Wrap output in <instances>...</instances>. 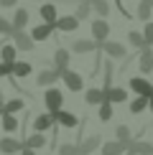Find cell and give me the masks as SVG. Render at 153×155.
I'll return each mask as SVG.
<instances>
[{
    "instance_id": "obj_1",
    "label": "cell",
    "mask_w": 153,
    "mask_h": 155,
    "mask_svg": "<svg viewBox=\"0 0 153 155\" xmlns=\"http://www.w3.org/2000/svg\"><path fill=\"white\" fill-rule=\"evenodd\" d=\"M59 79L64 81V87H66L69 92H82V89H84V76L79 71H74V69H69V66L59 71Z\"/></svg>"
},
{
    "instance_id": "obj_2",
    "label": "cell",
    "mask_w": 153,
    "mask_h": 155,
    "mask_svg": "<svg viewBox=\"0 0 153 155\" xmlns=\"http://www.w3.org/2000/svg\"><path fill=\"white\" fill-rule=\"evenodd\" d=\"M61 104H64V92L56 89L54 84L46 87V92H43V107H46V112H56Z\"/></svg>"
},
{
    "instance_id": "obj_3",
    "label": "cell",
    "mask_w": 153,
    "mask_h": 155,
    "mask_svg": "<svg viewBox=\"0 0 153 155\" xmlns=\"http://www.w3.org/2000/svg\"><path fill=\"white\" fill-rule=\"evenodd\" d=\"M54 114V122L59 127H66V130H74V127H79V117L76 114H72V112H66V109H56V112H51Z\"/></svg>"
},
{
    "instance_id": "obj_4",
    "label": "cell",
    "mask_w": 153,
    "mask_h": 155,
    "mask_svg": "<svg viewBox=\"0 0 153 155\" xmlns=\"http://www.w3.org/2000/svg\"><path fill=\"white\" fill-rule=\"evenodd\" d=\"M10 38H13V43H15V48L18 51H33V46H36V41L31 38V33H25V28H21V31H13L10 33Z\"/></svg>"
},
{
    "instance_id": "obj_5",
    "label": "cell",
    "mask_w": 153,
    "mask_h": 155,
    "mask_svg": "<svg viewBox=\"0 0 153 155\" xmlns=\"http://www.w3.org/2000/svg\"><path fill=\"white\" fill-rule=\"evenodd\" d=\"M107 36H110V23H107V18H97V21H92V38L97 41V46L107 41Z\"/></svg>"
},
{
    "instance_id": "obj_6",
    "label": "cell",
    "mask_w": 153,
    "mask_h": 155,
    "mask_svg": "<svg viewBox=\"0 0 153 155\" xmlns=\"http://www.w3.org/2000/svg\"><path fill=\"white\" fill-rule=\"evenodd\" d=\"M79 18L76 15H59L56 18V23H54V28L56 31H61V33H74L76 28H79Z\"/></svg>"
},
{
    "instance_id": "obj_7",
    "label": "cell",
    "mask_w": 153,
    "mask_h": 155,
    "mask_svg": "<svg viewBox=\"0 0 153 155\" xmlns=\"http://www.w3.org/2000/svg\"><path fill=\"white\" fill-rule=\"evenodd\" d=\"M138 51H140V54H138V69H140V74L148 76L153 71V51H151V46H143Z\"/></svg>"
},
{
    "instance_id": "obj_8",
    "label": "cell",
    "mask_w": 153,
    "mask_h": 155,
    "mask_svg": "<svg viewBox=\"0 0 153 155\" xmlns=\"http://www.w3.org/2000/svg\"><path fill=\"white\" fill-rule=\"evenodd\" d=\"M72 51L84 56V54H94V51H100V46H97L94 38H76V41L72 43Z\"/></svg>"
},
{
    "instance_id": "obj_9",
    "label": "cell",
    "mask_w": 153,
    "mask_h": 155,
    "mask_svg": "<svg viewBox=\"0 0 153 155\" xmlns=\"http://www.w3.org/2000/svg\"><path fill=\"white\" fill-rule=\"evenodd\" d=\"M100 51H102V54H107L110 59H125V56H127L125 46H123V43H117V41H105L100 46Z\"/></svg>"
},
{
    "instance_id": "obj_10",
    "label": "cell",
    "mask_w": 153,
    "mask_h": 155,
    "mask_svg": "<svg viewBox=\"0 0 153 155\" xmlns=\"http://www.w3.org/2000/svg\"><path fill=\"white\" fill-rule=\"evenodd\" d=\"M130 89L135 94H143V97H151L153 94V84L148 81V76H133V79H130Z\"/></svg>"
},
{
    "instance_id": "obj_11",
    "label": "cell",
    "mask_w": 153,
    "mask_h": 155,
    "mask_svg": "<svg viewBox=\"0 0 153 155\" xmlns=\"http://www.w3.org/2000/svg\"><path fill=\"white\" fill-rule=\"evenodd\" d=\"M54 23H41V25H36L33 31H31V38H33L36 43H41V41H49L51 33H54Z\"/></svg>"
},
{
    "instance_id": "obj_12",
    "label": "cell",
    "mask_w": 153,
    "mask_h": 155,
    "mask_svg": "<svg viewBox=\"0 0 153 155\" xmlns=\"http://www.w3.org/2000/svg\"><path fill=\"white\" fill-rule=\"evenodd\" d=\"M54 125H56V122H54V114H51V112L36 114V117H33V130H36V132H49Z\"/></svg>"
},
{
    "instance_id": "obj_13",
    "label": "cell",
    "mask_w": 153,
    "mask_h": 155,
    "mask_svg": "<svg viewBox=\"0 0 153 155\" xmlns=\"http://www.w3.org/2000/svg\"><path fill=\"white\" fill-rule=\"evenodd\" d=\"M100 145H102L100 132H89V135H87V140H82V143H79V153H89V155H92Z\"/></svg>"
},
{
    "instance_id": "obj_14",
    "label": "cell",
    "mask_w": 153,
    "mask_h": 155,
    "mask_svg": "<svg viewBox=\"0 0 153 155\" xmlns=\"http://www.w3.org/2000/svg\"><path fill=\"white\" fill-rule=\"evenodd\" d=\"M125 150H130L135 155H153V143H148V140H130Z\"/></svg>"
},
{
    "instance_id": "obj_15",
    "label": "cell",
    "mask_w": 153,
    "mask_h": 155,
    "mask_svg": "<svg viewBox=\"0 0 153 155\" xmlns=\"http://www.w3.org/2000/svg\"><path fill=\"white\" fill-rule=\"evenodd\" d=\"M59 81V71L56 69H41V74L36 76V84L38 87H51V84Z\"/></svg>"
},
{
    "instance_id": "obj_16",
    "label": "cell",
    "mask_w": 153,
    "mask_h": 155,
    "mask_svg": "<svg viewBox=\"0 0 153 155\" xmlns=\"http://www.w3.org/2000/svg\"><path fill=\"white\" fill-rule=\"evenodd\" d=\"M105 99L110 102V104H125V99H127V92L123 87H110L105 92Z\"/></svg>"
},
{
    "instance_id": "obj_17",
    "label": "cell",
    "mask_w": 153,
    "mask_h": 155,
    "mask_svg": "<svg viewBox=\"0 0 153 155\" xmlns=\"http://www.w3.org/2000/svg\"><path fill=\"white\" fill-rule=\"evenodd\" d=\"M23 150V143H18L15 137H3L0 140V153L3 155H15Z\"/></svg>"
},
{
    "instance_id": "obj_18",
    "label": "cell",
    "mask_w": 153,
    "mask_h": 155,
    "mask_svg": "<svg viewBox=\"0 0 153 155\" xmlns=\"http://www.w3.org/2000/svg\"><path fill=\"white\" fill-rule=\"evenodd\" d=\"M38 15H41L43 23H56L59 13H56V5H54V3H43L41 8H38Z\"/></svg>"
},
{
    "instance_id": "obj_19",
    "label": "cell",
    "mask_w": 153,
    "mask_h": 155,
    "mask_svg": "<svg viewBox=\"0 0 153 155\" xmlns=\"http://www.w3.org/2000/svg\"><path fill=\"white\" fill-rule=\"evenodd\" d=\"M43 145H46V135L43 132H33L23 140V147H31V150H41Z\"/></svg>"
},
{
    "instance_id": "obj_20",
    "label": "cell",
    "mask_w": 153,
    "mask_h": 155,
    "mask_svg": "<svg viewBox=\"0 0 153 155\" xmlns=\"http://www.w3.org/2000/svg\"><path fill=\"white\" fill-rule=\"evenodd\" d=\"M69 61H72V54H69V51H64V48H56L54 51V69H56V71L66 69Z\"/></svg>"
},
{
    "instance_id": "obj_21",
    "label": "cell",
    "mask_w": 153,
    "mask_h": 155,
    "mask_svg": "<svg viewBox=\"0 0 153 155\" xmlns=\"http://www.w3.org/2000/svg\"><path fill=\"white\" fill-rule=\"evenodd\" d=\"M100 153H102V155H123V153H125V145L120 143V140L102 143V145H100Z\"/></svg>"
},
{
    "instance_id": "obj_22",
    "label": "cell",
    "mask_w": 153,
    "mask_h": 155,
    "mask_svg": "<svg viewBox=\"0 0 153 155\" xmlns=\"http://www.w3.org/2000/svg\"><path fill=\"white\" fill-rule=\"evenodd\" d=\"M151 15H153V5H151V0H138V10H135V18L138 21H151Z\"/></svg>"
},
{
    "instance_id": "obj_23",
    "label": "cell",
    "mask_w": 153,
    "mask_h": 155,
    "mask_svg": "<svg viewBox=\"0 0 153 155\" xmlns=\"http://www.w3.org/2000/svg\"><path fill=\"white\" fill-rule=\"evenodd\" d=\"M28 18H31V13L25 10V8H18L15 10V15H13V31H21V28H25L28 25Z\"/></svg>"
},
{
    "instance_id": "obj_24",
    "label": "cell",
    "mask_w": 153,
    "mask_h": 155,
    "mask_svg": "<svg viewBox=\"0 0 153 155\" xmlns=\"http://www.w3.org/2000/svg\"><path fill=\"white\" fill-rule=\"evenodd\" d=\"M31 71H33V66H31L28 61H13V74L10 76H18V79H25V76H28Z\"/></svg>"
},
{
    "instance_id": "obj_25",
    "label": "cell",
    "mask_w": 153,
    "mask_h": 155,
    "mask_svg": "<svg viewBox=\"0 0 153 155\" xmlns=\"http://www.w3.org/2000/svg\"><path fill=\"white\" fill-rule=\"evenodd\" d=\"M127 109H130V114H140L143 109H148V97L138 94L135 99H130V104H127Z\"/></svg>"
},
{
    "instance_id": "obj_26",
    "label": "cell",
    "mask_w": 153,
    "mask_h": 155,
    "mask_svg": "<svg viewBox=\"0 0 153 155\" xmlns=\"http://www.w3.org/2000/svg\"><path fill=\"white\" fill-rule=\"evenodd\" d=\"M0 117H3V130H5V132H15L18 127H21V122H18V117H15V114L3 112Z\"/></svg>"
},
{
    "instance_id": "obj_27",
    "label": "cell",
    "mask_w": 153,
    "mask_h": 155,
    "mask_svg": "<svg viewBox=\"0 0 153 155\" xmlns=\"http://www.w3.org/2000/svg\"><path fill=\"white\" fill-rule=\"evenodd\" d=\"M84 102H87V104H100V102H105V92H102L100 87H92V89H87V94H84Z\"/></svg>"
},
{
    "instance_id": "obj_28",
    "label": "cell",
    "mask_w": 153,
    "mask_h": 155,
    "mask_svg": "<svg viewBox=\"0 0 153 155\" xmlns=\"http://www.w3.org/2000/svg\"><path fill=\"white\" fill-rule=\"evenodd\" d=\"M97 107H100V109H97V120H100V122H110L112 114H115V112H112V104L105 99V102H100Z\"/></svg>"
},
{
    "instance_id": "obj_29",
    "label": "cell",
    "mask_w": 153,
    "mask_h": 155,
    "mask_svg": "<svg viewBox=\"0 0 153 155\" xmlns=\"http://www.w3.org/2000/svg\"><path fill=\"white\" fill-rule=\"evenodd\" d=\"M89 5H92V13H97L100 18L110 15V3L107 0H89Z\"/></svg>"
},
{
    "instance_id": "obj_30",
    "label": "cell",
    "mask_w": 153,
    "mask_h": 155,
    "mask_svg": "<svg viewBox=\"0 0 153 155\" xmlns=\"http://www.w3.org/2000/svg\"><path fill=\"white\" fill-rule=\"evenodd\" d=\"M15 56H18V48H15V43H8V46H3L0 48V61H5V64H13L15 61Z\"/></svg>"
},
{
    "instance_id": "obj_31",
    "label": "cell",
    "mask_w": 153,
    "mask_h": 155,
    "mask_svg": "<svg viewBox=\"0 0 153 155\" xmlns=\"http://www.w3.org/2000/svg\"><path fill=\"white\" fill-rule=\"evenodd\" d=\"M115 135H117V140H120L125 147H127V143L133 140V137H130L133 132H130V127H127V125H117V127H115Z\"/></svg>"
},
{
    "instance_id": "obj_32",
    "label": "cell",
    "mask_w": 153,
    "mask_h": 155,
    "mask_svg": "<svg viewBox=\"0 0 153 155\" xmlns=\"http://www.w3.org/2000/svg\"><path fill=\"white\" fill-rule=\"evenodd\" d=\"M74 15L79 18V21H84V18H89V15H92V5H89V0H82V3L76 5Z\"/></svg>"
},
{
    "instance_id": "obj_33",
    "label": "cell",
    "mask_w": 153,
    "mask_h": 155,
    "mask_svg": "<svg viewBox=\"0 0 153 155\" xmlns=\"http://www.w3.org/2000/svg\"><path fill=\"white\" fill-rule=\"evenodd\" d=\"M127 43H130L133 48H143L145 43H143V33L140 31H127Z\"/></svg>"
},
{
    "instance_id": "obj_34",
    "label": "cell",
    "mask_w": 153,
    "mask_h": 155,
    "mask_svg": "<svg viewBox=\"0 0 153 155\" xmlns=\"http://www.w3.org/2000/svg\"><path fill=\"white\" fill-rule=\"evenodd\" d=\"M0 109L15 114V112H21V109H23V99H10V102H5V104H0Z\"/></svg>"
},
{
    "instance_id": "obj_35",
    "label": "cell",
    "mask_w": 153,
    "mask_h": 155,
    "mask_svg": "<svg viewBox=\"0 0 153 155\" xmlns=\"http://www.w3.org/2000/svg\"><path fill=\"white\" fill-rule=\"evenodd\" d=\"M143 33V43L145 46H153V21H145V28L140 31Z\"/></svg>"
},
{
    "instance_id": "obj_36",
    "label": "cell",
    "mask_w": 153,
    "mask_h": 155,
    "mask_svg": "<svg viewBox=\"0 0 153 155\" xmlns=\"http://www.w3.org/2000/svg\"><path fill=\"white\" fill-rule=\"evenodd\" d=\"M56 155H79V145L64 143V145H59V150H56Z\"/></svg>"
},
{
    "instance_id": "obj_37",
    "label": "cell",
    "mask_w": 153,
    "mask_h": 155,
    "mask_svg": "<svg viewBox=\"0 0 153 155\" xmlns=\"http://www.w3.org/2000/svg\"><path fill=\"white\" fill-rule=\"evenodd\" d=\"M0 33H3V36H10V33H13V25L5 21L3 15H0Z\"/></svg>"
},
{
    "instance_id": "obj_38",
    "label": "cell",
    "mask_w": 153,
    "mask_h": 155,
    "mask_svg": "<svg viewBox=\"0 0 153 155\" xmlns=\"http://www.w3.org/2000/svg\"><path fill=\"white\" fill-rule=\"evenodd\" d=\"M10 74H13V64H5V61H0V76L5 79V76H10Z\"/></svg>"
},
{
    "instance_id": "obj_39",
    "label": "cell",
    "mask_w": 153,
    "mask_h": 155,
    "mask_svg": "<svg viewBox=\"0 0 153 155\" xmlns=\"http://www.w3.org/2000/svg\"><path fill=\"white\" fill-rule=\"evenodd\" d=\"M18 0H0V8H15Z\"/></svg>"
},
{
    "instance_id": "obj_40",
    "label": "cell",
    "mask_w": 153,
    "mask_h": 155,
    "mask_svg": "<svg viewBox=\"0 0 153 155\" xmlns=\"http://www.w3.org/2000/svg\"><path fill=\"white\" fill-rule=\"evenodd\" d=\"M21 155H36V150H31V147H23V150H21Z\"/></svg>"
},
{
    "instance_id": "obj_41",
    "label": "cell",
    "mask_w": 153,
    "mask_h": 155,
    "mask_svg": "<svg viewBox=\"0 0 153 155\" xmlns=\"http://www.w3.org/2000/svg\"><path fill=\"white\" fill-rule=\"evenodd\" d=\"M148 109H151V112H153V94L148 97Z\"/></svg>"
},
{
    "instance_id": "obj_42",
    "label": "cell",
    "mask_w": 153,
    "mask_h": 155,
    "mask_svg": "<svg viewBox=\"0 0 153 155\" xmlns=\"http://www.w3.org/2000/svg\"><path fill=\"white\" fill-rule=\"evenodd\" d=\"M123 155H135V153H130V150H125V153H123Z\"/></svg>"
},
{
    "instance_id": "obj_43",
    "label": "cell",
    "mask_w": 153,
    "mask_h": 155,
    "mask_svg": "<svg viewBox=\"0 0 153 155\" xmlns=\"http://www.w3.org/2000/svg\"><path fill=\"white\" fill-rule=\"evenodd\" d=\"M79 155H89V153H79Z\"/></svg>"
},
{
    "instance_id": "obj_44",
    "label": "cell",
    "mask_w": 153,
    "mask_h": 155,
    "mask_svg": "<svg viewBox=\"0 0 153 155\" xmlns=\"http://www.w3.org/2000/svg\"><path fill=\"white\" fill-rule=\"evenodd\" d=\"M0 114H3V109H0Z\"/></svg>"
},
{
    "instance_id": "obj_45",
    "label": "cell",
    "mask_w": 153,
    "mask_h": 155,
    "mask_svg": "<svg viewBox=\"0 0 153 155\" xmlns=\"http://www.w3.org/2000/svg\"><path fill=\"white\" fill-rule=\"evenodd\" d=\"M151 5H153V0H151Z\"/></svg>"
}]
</instances>
